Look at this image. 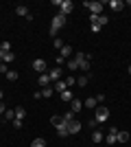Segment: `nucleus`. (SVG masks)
I'll use <instances>...</instances> for the list:
<instances>
[{"label":"nucleus","instance_id":"nucleus-1","mask_svg":"<svg viewBox=\"0 0 131 147\" xmlns=\"http://www.w3.org/2000/svg\"><path fill=\"white\" fill-rule=\"evenodd\" d=\"M94 119H96V123H105L107 119H109V108L96 105V108H94Z\"/></svg>","mask_w":131,"mask_h":147},{"label":"nucleus","instance_id":"nucleus-2","mask_svg":"<svg viewBox=\"0 0 131 147\" xmlns=\"http://www.w3.org/2000/svg\"><path fill=\"white\" fill-rule=\"evenodd\" d=\"M74 59H76V64H79V68L81 70H90V55H83V53H76L74 55Z\"/></svg>","mask_w":131,"mask_h":147},{"label":"nucleus","instance_id":"nucleus-3","mask_svg":"<svg viewBox=\"0 0 131 147\" xmlns=\"http://www.w3.org/2000/svg\"><path fill=\"white\" fill-rule=\"evenodd\" d=\"M83 7H87L92 16H100V11H103V7H105V5L98 2V0H94V2H83Z\"/></svg>","mask_w":131,"mask_h":147},{"label":"nucleus","instance_id":"nucleus-4","mask_svg":"<svg viewBox=\"0 0 131 147\" xmlns=\"http://www.w3.org/2000/svg\"><path fill=\"white\" fill-rule=\"evenodd\" d=\"M48 77H50V81H61V77H63V68H61V66H55V68H50Z\"/></svg>","mask_w":131,"mask_h":147},{"label":"nucleus","instance_id":"nucleus-5","mask_svg":"<svg viewBox=\"0 0 131 147\" xmlns=\"http://www.w3.org/2000/svg\"><path fill=\"white\" fill-rule=\"evenodd\" d=\"M31 68H33V70H37V73L42 75V73H46V68H48V64H46V59H35V61L31 64Z\"/></svg>","mask_w":131,"mask_h":147},{"label":"nucleus","instance_id":"nucleus-6","mask_svg":"<svg viewBox=\"0 0 131 147\" xmlns=\"http://www.w3.org/2000/svg\"><path fill=\"white\" fill-rule=\"evenodd\" d=\"M61 26H66V16H63V13H57L55 18H53V29H61Z\"/></svg>","mask_w":131,"mask_h":147},{"label":"nucleus","instance_id":"nucleus-7","mask_svg":"<svg viewBox=\"0 0 131 147\" xmlns=\"http://www.w3.org/2000/svg\"><path fill=\"white\" fill-rule=\"evenodd\" d=\"M116 134H118V127H109V134L105 136V143H107V145H116V143H118Z\"/></svg>","mask_w":131,"mask_h":147},{"label":"nucleus","instance_id":"nucleus-8","mask_svg":"<svg viewBox=\"0 0 131 147\" xmlns=\"http://www.w3.org/2000/svg\"><path fill=\"white\" fill-rule=\"evenodd\" d=\"M57 136H61V138H66V136H70V132H68V123L63 121L61 119V123H59V125H57Z\"/></svg>","mask_w":131,"mask_h":147},{"label":"nucleus","instance_id":"nucleus-9","mask_svg":"<svg viewBox=\"0 0 131 147\" xmlns=\"http://www.w3.org/2000/svg\"><path fill=\"white\" fill-rule=\"evenodd\" d=\"M59 9H61V13H63V16H68V13L72 11V9H74V2H72V0H61Z\"/></svg>","mask_w":131,"mask_h":147},{"label":"nucleus","instance_id":"nucleus-10","mask_svg":"<svg viewBox=\"0 0 131 147\" xmlns=\"http://www.w3.org/2000/svg\"><path fill=\"white\" fill-rule=\"evenodd\" d=\"M81 127H83V123L81 121H72V123H68V132L70 134H79V132H81Z\"/></svg>","mask_w":131,"mask_h":147},{"label":"nucleus","instance_id":"nucleus-11","mask_svg":"<svg viewBox=\"0 0 131 147\" xmlns=\"http://www.w3.org/2000/svg\"><path fill=\"white\" fill-rule=\"evenodd\" d=\"M15 13H18V16H22V18H26V20H29V22H31V20H33V16H31V13H29V9H26L24 5H18V7H15Z\"/></svg>","mask_w":131,"mask_h":147},{"label":"nucleus","instance_id":"nucleus-12","mask_svg":"<svg viewBox=\"0 0 131 147\" xmlns=\"http://www.w3.org/2000/svg\"><path fill=\"white\" fill-rule=\"evenodd\" d=\"M107 7H109V9H112V11H122V7H125V2H122V0H109V2H107Z\"/></svg>","mask_w":131,"mask_h":147},{"label":"nucleus","instance_id":"nucleus-13","mask_svg":"<svg viewBox=\"0 0 131 147\" xmlns=\"http://www.w3.org/2000/svg\"><path fill=\"white\" fill-rule=\"evenodd\" d=\"M72 53H74V51H72V46H70V44H63L61 49H59V55H61L63 59H68V57L72 55Z\"/></svg>","mask_w":131,"mask_h":147},{"label":"nucleus","instance_id":"nucleus-14","mask_svg":"<svg viewBox=\"0 0 131 147\" xmlns=\"http://www.w3.org/2000/svg\"><path fill=\"white\" fill-rule=\"evenodd\" d=\"M81 108H83L81 99H72V101H70V110L74 112V114H76V112H81Z\"/></svg>","mask_w":131,"mask_h":147},{"label":"nucleus","instance_id":"nucleus-15","mask_svg":"<svg viewBox=\"0 0 131 147\" xmlns=\"http://www.w3.org/2000/svg\"><path fill=\"white\" fill-rule=\"evenodd\" d=\"M116 138H118V143H127V141L131 138V136H129V132H127V129H118Z\"/></svg>","mask_w":131,"mask_h":147},{"label":"nucleus","instance_id":"nucleus-16","mask_svg":"<svg viewBox=\"0 0 131 147\" xmlns=\"http://www.w3.org/2000/svg\"><path fill=\"white\" fill-rule=\"evenodd\" d=\"M92 141L94 143H103V141H105V134H103L100 129H94V132H92Z\"/></svg>","mask_w":131,"mask_h":147},{"label":"nucleus","instance_id":"nucleus-17","mask_svg":"<svg viewBox=\"0 0 131 147\" xmlns=\"http://www.w3.org/2000/svg\"><path fill=\"white\" fill-rule=\"evenodd\" d=\"M59 97H61V101H63V103H70V101L74 99V94H72L70 90H63L61 94H59Z\"/></svg>","mask_w":131,"mask_h":147},{"label":"nucleus","instance_id":"nucleus-18","mask_svg":"<svg viewBox=\"0 0 131 147\" xmlns=\"http://www.w3.org/2000/svg\"><path fill=\"white\" fill-rule=\"evenodd\" d=\"M83 105H85L87 110H94V108H96L98 103H96V99H94V97H87L85 101H83Z\"/></svg>","mask_w":131,"mask_h":147},{"label":"nucleus","instance_id":"nucleus-19","mask_svg":"<svg viewBox=\"0 0 131 147\" xmlns=\"http://www.w3.org/2000/svg\"><path fill=\"white\" fill-rule=\"evenodd\" d=\"M39 86H42V88H46V86H48V81H50V77H48V73H42V75H39Z\"/></svg>","mask_w":131,"mask_h":147},{"label":"nucleus","instance_id":"nucleus-20","mask_svg":"<svg viewBox=\"0 0 131 147\" xmlns=\"http://www.w3.org/2000/svg\"><path fill=\"white\" fill-rule=\"evenodd\" d=\"M24 117H26V110L22 108V105H18V108H15V119H20V121H24Z\"/></svg>","mask_w":131,"mask_h":147},{"label":"nucleus","instance_id":"nucleus-21","mask_svg":"<svg viewBox=\"0 0 131 147\" xmlns=\"http://www.w3.org/2000/svg\"><path fill=\"white\" fill-rule=\"evenodd\" d=\"M53 90H57V92H59V94H61V92L63 90H68V88H66V81H55V88H53Z\"/></svg>","mask_w":131,"mask_h":147},{"label":"nucleus","instance_id":"nucleus-22","mask_svg":"<svg viewBox=\"0 0 131 147\" xmlns=\"http://www.w3.org/2000/svg\"><path fill=\"white\" fill-rule=\"evenodd\" d=\"M13 59H15V55H13L11 51H9V53H5V55H2V61H5V64H11Z\"/></svg>","mask_w":131,"mask_h":147},{"label":"nucleus","instance_id":"nucleus-23","mask_svg":"<svg viewBox=\"0 0 131 147\" xmlns=\"http://www.w3.org/2000/svg\"><path fill=\"white\" fill-rule=\"evenodd\" d=\"M53 92H55V90H53V88H50V86H46V88H42V97L50 99V97H53Z\"/></svg>","mask_w":131,"mask_h":147},{"label":"nucleus","instance_id":"nucleus-24","mask_svg":"<svg viewBox=\"0 0 131 147\" xmlns=\"http://www.w3.org/2000/svg\"><path fill=\"white\" fill-rule=\"evenodd\" d=\"M63 121H66V123H72V121H74V112H72V110H70V112H66V114H63Z\"/></svg>","mask_w":131,"mask_h":147},{"label":"nucleus","instance_id":"nucleus-25","mask_svg":"<svg viewBox=\"0 0 131 147\" xmlns=\"http://www.w3.org/2000/svg\"><path fill=\"white\" fill-rule=\"evenodd\" d=\"M31 147H46V141H44V138H35V141L31 143Z\"/></svg>","mask_w":131,"mask_h":147},{"label":"nucleus","instance_id":"nucleus-26","mask_svg":"<svg viewBox=\"0 0 131 147\" xmlns=\"http://www.w3.org/2000/svg\"><path fill=\"white\" fill-rule=\"evenodd\" d=\"M2 117H5L7 121H13V119H15V110H7L5 114H2Z\"/></svg>","mask_w":131,"mask_h":147},{"label":"nucleus","instance_id":"nucleus-27","mask_svg":"<svg viewBox=\"0 0 131 147\" xmlns=\"http://www.w3.org/2000/svg\"><path fill=\"white\" fill-rule=\"evenodd\" d=\"M7 79H9V81H15V79H18V73H15V70H9V73H7Z\"/></svg>","mask_w":131,"mask_h":147},{"label":"nucleus","instance_id":"nucleus-28","mask_svg":"<svg viewBox=\"0 0 131 147\" xmlns=\"http://www.w3.org/2000/svg\"><path fill=\"white\" fill-rule=\"evenodd\" d=\"M107 22H109V18H107V16H103V13H100V16H98V26L107 24Z\"/></svg>","mask_w":131,"mask_h":147},{"label":"nucleus","instance_id":"nucleus-29","mask_svg":"<svg viewBox=\"0 0 131 147\" xmlns=\"http://www.w3.org/2000/svg\"><path fill=\"white\" fill-rule=\"evenodd\" d=\"M87 81H90V77H79V79H76V84H79V86H87Z\"/></svg>","mask_w":131,"mask_h":147},{"label":"nucleus","instance_id":"nucleus-30","mask_svg":"<svg viewBox=\"0 0 131 147\" xmlns=\"http://www.w3.org/2000/svg\"><path fill=\"white\" fill-rule=\"evenodd\" d=\"M68 68H70V70H76V68H79L76 59H68Z\"/></svg>","mask_w":131,"mask_h":147},{"label":"nucleus","instance_id":"nucleus-31","mask_svg":"<svg viewBox=\"0 0 131 147\" xmlns=\"http://www.w3.org/2000/svg\"><path fill=\"white\" fill-rule=\"evenodd\" d=\"M0 49L5 51V53H9V51H11V44H9V42H2V44H0Z\"/></svg>","mask_w":131,"mask_h":147},{"label":"nucleus","instance_id":"nucleus-32","mask_svg":"<svg viewBox=\"0 0 131 147\" xmlns=\"http://www.w3.org/2000/svg\"><path fill=\"white\" fill-rule=\"evenodd\" d=\"M53 44H55V49H61V46H63V40H61V37H55V42H53Z\"/></svg>","mask_w":131,"mask_h":147},{"label":"nucleus","instance_id":"nucleus-33","mask_svg":"<svg viewBox=\"0 0 131 147\" xmlns=\"http://www.w3.org/2000/svg\"><path fill=\"white\" fill-rule=\"evenodd\" d=\"M72 84H76V79H74V77H66V88H70Z\"/></svg>","mask_w":131,"mask_h":147},{"label":"nucleus","instance_id":"nucleus-34","mask_svg":"<svg viewBox=\"0 0 131 147\" xmlns=\"http://www.w3.org/2000/svg\"><path fill=\"white\" fill-rule=\"evenodd\" d=\"M50 123H53V125H55V127H57V125L61 123V117H50Z\"/></svg>","mask_w":131,"mask_h":147},{"label":"nucleus","instance_id":"nucleus-35","mask_svg":"<svg viewBox=\"0 0 131 147\" xmlns=\"http://www.w3.org/2000/svg\"><path fill=\"white\" fill-rule=\"evenodd\" d=\"M13 127H15V129H20V127H22V121H20V119H13Z\"/></svg>","mask_w":131,"mask_h":147},{"label":"nucleus","instance_id":"nucleus-36","mask_svg":"<svg viewBox=\"0 0 131 147\" xmlns=\"http://www.w3.org/2000/svg\"><path fill=\"white\" fill-rule=\"evenodd\" d=\"M94 99H96V103H103V101H105V94H94Z\"/></svg>","mask_w":131,"mask_h":147},{"label":"nucleus","instance_id":"nucleus-37","mask_svg":"<svg viewBox=\"0 0 131 147\" xmlns=\"http://www.w3.org/2000/svg\"><path fill=\"white\" fill-rule=\"evenodd\" d=\"M0 73H2V75H7V73H9V68H7V64H5V61L0 64Z\"/></svg>","mask_w":131,"mask_h":147},{"label":"nucleus","instance_id":"nucleus-38","mask_svg":"<svg viewBox=\"0 0 131 147\" xmlns=\"http://www.w3.org/2000/svg\"><path fill=\"white\" fill-rule=\"evenodd\" d=\"M55 61H57V66H63V61H66V59H63L61 55H57V57H55Z\"/></svg>","mask_w":131,"mask_h":147},{"label":"nucleus","instance_id":"nucleus-39","mask_svg":"<svg viewBox=\"0 0 131 147\" xmlns=\"http://www.w3.org/2000/svg\"><path fill=\"white\" fill-rule=\"evenodd\" d=\"M57 33H59V31H57V29H53V26L48 29V35H50V37H57Z\"/></svg>","mask_w":131,"mask_h":147},{"label":"nucleus","instance_id":"nucleus-40","mask_svg":"<svg viewBox=\"0 0 131 147\" xmlns=\"http://www.w3.org/2000/svg\"><path fill=\"white\" fill-rule=\"evenodd\" d=\"M90 22H92V24H98V16H92V13H90Z\"/></svg>","mask_w":131,"mask_h":147},{"label":"nucleus","instance_id":"nucleus-41","mask_svg":"<svg viewBox=\"0 0 131 147\" xmlns=\"http://www.w3.org/2000/svg\"><path fill=\"white\" fill-rule=\"evenodd\" d=\"M87 125H90V127H96L98 123H96V119H90V121H87Z\"/></svg>","mask_w":131,"mask_h":147},{"label":"nucleus","instance_id":"nucleus-42","mask_svg":"<svg viewBox=\"0 0 131 147\" xmlns=\"http://www.w3.org/2000/svg\"><path fill=\"white\" fill-rule=\"evenodd\" d=\"M5 112H7V105L2 103V101H0V114H5Z\"/></svg>","mask_w":131,"mask_h":147},{"label":"nucleus","instance_id":"nucleus-43","mask_svg":"<svg viewBox=\"0 0 131 147\" xmlns=\"http://www.w3.org/2000/svg\"><path fill=\"white\" fill-rule=\"evenodd\" d=\"M2 55H5V51H2V49H0V59H2Z\"/></svg>","mask_w":131,"mask_h":147},{"label":"nucleus","instance_id":"nucleus-44","mask_svg":"<svg viewBox=\"0 0 131 147\" xmlns=\"http://www.w3.org/2000/svg\"><path fill=\"white\" fill-rule=\"evenodd\" d=\"M2 97H5V94H2V90H0V101H2Z\"/></svg>","mask_w":131,"mask_h":147},{"label":"nucleus","instance_id":"nucleus-45","mask_svg":"<svg viewBox=\"0 0 131 147\" xmlns=\"http://www.w3.org/2000/svg\"><path fill=\"white\" fill-rule=\"evenodd\" d=\"M129 75H131V66H129Z\"/></svg>","mask_w":131,"mask_h":147},{"label":"nucleus","instance_id":"nucleus-46","mask_svg":"<svg viewBox=\"0 0 131 147\" xmlns=\"http://www.w3.org/2000/svg\"><path fill=\"white\" fill-rule=\"evenodd\" d=\"M0 121H2V119H0Z\"/></svg>","mask_w":131,"mask_h":147}]
</instances>
